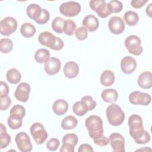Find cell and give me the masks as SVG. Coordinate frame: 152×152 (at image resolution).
I'll list each match as a JSON object with an SVG mask.
<instances>
[{
    "label": "cell",
    "mask_w": 152,
    "mask_h": 152,
    "mask_svg": "<svg viewBox=\"0 0 152 152\" xmlns=\"http://www.w3.org/2000/svg\"><path fill=\"white\" fill-rule=\"evenodd\" d=\"M68 109V103L64 99H58L55 100L52 105V110L57 115H64Z\"/></svg>",
    "instance_id": "cell-20"
},
{
    "label": "cell",
    "mask_w": 152,
    "mask_h": 152,
    "mask_svg": "<svg viewBox=\"0 0 152 152\" xmlns=\"http://www.w3.org/2000/svg\"><path fill=\"white\" fill-rule=\"evenodd\" d=\"M11 104V99L8 96L4 97H0V109L1 110H7Z\"/></svg>",
    "instance_id": "cell-42"
},
{
    "label": "cell",
    "mask_w": 152,
    "mask_h": 152,
    "mask_svg": "<svg viewBox=\"0 0 152 152\" xmlns=\"http://www.w3.org/2000/svg\"><path fill=\"white\" fill-rule=\"evenodd\" d=\"M101 97L106 103H114L118 100V93L113 88H106L102 91Z\"/></svg>",
    "instance_id": "cell-22"
},
{
    "label": "cell",
    "mask_w": 152,
    "mask_h": 152,
    "mask_svg": "<svg viewBox=\"0 0 152 152\" xmlns=\"http://www.w3.org/2000/svg\"><path fill=\"white\" fill-rule=\"evenodd\" d=\"M78 124L77 119L72 115L65 116L61 122V127L64 129L69 130L75 128Z\"/></svg>",
    "instance_id": "cell-27"
},
{
    "label": "cell",
    "mask_w": 152,
    "mask_h": 152,
    "mask_svg": "<svg viewBox=\"0 0 152 152\" xmlns=\"http://www.w3.org/2000/svg\"><path fill=\"white\" fill-rule=\"evenodd\" d=\"M15 142L21 152H29L32 150L33 145L30 138L26 132H18L15 135Z\"/></svg>",
    "instance_id": "cell-9"
},
{
    "label": "cell",
    "mask_w": 152,
    "mask_h": 152,
    "mask_svg": "<svg viewBox=\"0 0 152 152\" xmlns=\"http://www.w3.org/2000/svg\"><path fill=\"white\" fill-rule=\"evenodd\" d=\"M107 8L110 13H119L122 11L123 8L122 3L117 0L110 1L107 3Z\"/></svg>",
    "instance_id": "cell-34"
},
{
    "label": "cell",
    "mask_w": 152,
    "mask_h": 152,
    "mask_svg": "<svg viewBox=\"0 0 152 152\" xmlns=\"http://www.w3.org/2000/svg\"><path fill=\"white\" fill-rule=\"evenodd\" d=\"M85 125L88 131V135L92 139H96L103 135V121L95 115L89 116L85 121Z\"/></svg>",
    "instance_id": "cell-2"
},
{
    "label": "cell",
    "mask_w": 152,
    "mask_h": 152,
    "mask_svg": "<svg viewBox=\"0 0 152 152\" xmlns=\"http://www.w3.org/2000/svg\"><path fill=\"white\" fill-rule=\"evenodd\" d=\"M63 71L67 78H74L79 73V66L75 61H68L64 65Z\"/></svg>",
    "instance_id": "cell-17"
},
{
    "label": "cell",
    "mask_w": 152,
    "mask_h": 152,
    "mask_svg": "<svg viewBox=\"0 0 152 152\" xmlns=\"http://www.w3.org/2000/svg\"><path fill=\"white\" fill-rule=\"evenodd\" d=\"M128 99L129 102L133 104L147 106L151 103V97L148 93L134 91L129 94Z\"/></svg>",
    "instance_id": "cell-10"
},
{
    "label": "cell",
    "mask_w": 152,
    "mask_h": 152,
    "mask_svg": "<svg viewBox=\"0 0 152 152\" xmlns=\"http://www.w3.org/2000/svg\"><path fill=\"white\" fill-rule=\"evenodd\" d=\"M128 125L129 127V135L137 144H144L150 141V135L144 129L143 121L140 115H131L128 118Z\"/></svg>",
    "instance_id": "cell-1"
},
{
    "label": "cell",
    "mask_w": 152,
    "mask_h": 152,
    "mask_svg": "<svg viewBox=\"0 0 152 152\" xmlns=\"http://www.w3.org/2000/svg\"><path fill=\"white\" fill-rule=\"evenodd\" d=\"M125 23L123 19L118 16H113L108 21V28L114 34H120L125 30Z\"/></svg>",
    "instance_id": "cell-13"
},
{
    "label": "cell",
    "mask_w": 152,
    "mask_h": 152,
    "mask_svg": "<svg viewBox=\"0 0 152 152\" xmlns=\"http://www.w3.org/2000/svg\"><path fill=\"white\" fill-rule=\"evenodd\" d=\"M74 34L78 40H84L88 37V30L84 26L79 27L75 30Z\"/></svg>",
    "instance_id": "cell-38"
},
{
    "label": "cell",
    "mask_w": 152,
    "mask_h": 152,
    "mask_svg": "<svg viewBox=\"0 0 152 152\" xmlns=\"http://www.w3.org/2000/svg\"><path fill=\"white\" fill-rule=\"evenodd\" d=\"M46 148L50 151H56L60 145V141L56 138H52L46 142Z\"/></svg>",
    "instance_id": "cell-40"
},
{
    "label": "cell",
    "mask_w": 152,
    "mask_h": 152,
    "mask_svg": "<svg viewBox=\"0 0 152 152\" xmlns=\"http://www.w3.org/2000/svg\"><path fill=\"white\" fill-rule=\"evenodd\" d=\"M31 88L29 84L23 82L20 83L14 92V96L17 100L21 102H26L29 98Z\"/></svg>",
    "instance_id": "cell-14"
},
{
    "label": "cell",
    "mask_w": 152,
    "mask_h": 152,
    "mask_svg": "<svg viewBox=\"0 0 152 152\" xmlns=\"http://www.w3.org/2000/svg\"><path fill=\"white\" fill-rule=\"evenodd\" d=\"M93 142L97 145L100 147L106 146L109 144V138L103 135L93 140Z\"/></svg>",
    "instance_id": "cell-43"
},
{
    "label": "cell",
    "mask_w": 152,
    "mask_h": 152,
    "mask_svg": "<svg viewBox=\"0 0 152 152\" xmlns=\"http://www.w3.org/2000/svg\"><path fill=\"white\" fill-rule=\"evenodd\" d=\"M65 21V20L64 18L61 17H55L51 23V27L53 31L58 34L64 33V26Z\"/></svg>",
    "instance_id": "cell-30"
},
{
    "label": "cell",
    "mask_w": 152,
    "mask_h": 152,
    "mask_svg": "<svg viewBox=\"0 0 152 152\" xmlns=\"http://www.w3.org/2000/svg\"><path fill=\"white\" fill-rule=\"evenodd\" d=\"M138 84L143 89H148L152 86V74L150 71H144L138 78Z\"/></svg>",
    "instance_id": "cell-18"
},
{
    "label": "cell",
    "mask_w": 152,
    "mask_h": 152,
    "mask_svg": "<svg viewBox=\"0 0 152 152\" xmlns=\"http://www.w3.org/2000/svg\"><path fill=\"white\" fill-rule=\"evenodd\" d=\"M124 19L128 26H134L138 23L139 21V16L135 11H128L125 12Z\"/></svg>",
    "instance_id": "cell-29"
},
{
    "label": "cell",
    "mask_w": 152,
    "mask_h": 152,
    "mask_svg": "<svg viewBox=\"0 0 152 152\" xmlns=\"http://www.w3.org/2000/svg\"><path fill=\"white\" fill-rule=\"evenodd\" d=\"M137 61L132 56H126L121 61V68L126 74H130L135 71L137 68Z\"/></svg>",
    "instance_id": "cell-15"
},
{
    "label": "cell",
    "mask_w": 152,
    "mask_h": 152,
    "mask_svg": "<svg viewBox=\"0 0 152 152\" xmlns=\"http://www.w3.org/2000/svg\"><path fill=\"white\" fill-rule=\"evenodd\" d=\"M148 1V0H132L131 5L134 8H140L144 7Z\"/></svg>",
    "instance_id": "cell-45"
},
{
    "label": "cell",
    "mask_w": 152,
    "mask_h": 152,
    "mask_svg": "<svg viewBox=\"0 0 152 152\" xmlns=\"http://www.w3.org/2000/svg\"><path fill=\"white\" fill-rule=\"evenodd\" d=\"M34 59L38 63H46L50 59L49 50L45 48L39 49L34 53Z\"/></svg>",
    "instance_id": "cell-25"
},
{
    "label": "cell",
    "mask_w": 152,
    "mask_h": 152,
    "mask_svg": "<svg viewBox=\"0 0 152 152\" xmlns=\"http://www.w3.org/2000/svg\"><path fill=\"white\" fill-rule=\"evenodd\" d=\"M72 110L74 113L79 116H84L88 111L86 105L81 101H78L74 103L72 106Z\"/></svg>",
    "instance_id": "cell-31"
},
{
    "label": "cell",
    "mask_w": 152,
    "mask_h": 152,
    "mask_svg": "<svg viewBox=\"0 0 152 152\" xmlns=\"http://www.w3.org/2000/svg\"><path fill=\"white\" fill-rule=\"evenodd\" d=\"M106 114L109 123L113 126L121 125L125 120V113L117 104L112 103L107 106Z\"/></svg>",
    "instance_id": "cell-4"
},
{
    "label": "cell",
    "mask_w": 152,
    "mask_h": 152,
    "mask_svg": "<svg viewBox=\"0 0 152 152\" xmlns=\"http://www.w3.org/2000/svg\"><path fill=\"white\" fill-rule=\"evenodd\" d=\"M61 63L60 60L55 57L50 59L45 63L44 68L46 73L49 75H54L58 73L61 69Z\"/></svg>",
    "instance_id": "cell-16"
},
{
    "label": "cell",
    "mask_w": 152,
    "mask_h": 152,
    "mask_svg": "<svg viewBox=\"0 0 152 152\" xmlns=\"http://www.w3.org/2000/svg\"><path fill=\"white\" fill-rule=\"evenodd\" d=\"M17 20L11 17H7L0 21V32L3 36H8L14 33L17 28Z\"/></svg>",
    "instance_id": "cell-8"
},
{
    "label": "cell",
    "mask_w": 152,
    "mask_h": 152,
    "mask_svg": "<svg viewBox=\"0 0 152 152\" xmlns=\"http://www.w3.org/2000/svg\"><path fill=\"white\" fill-rule=\"evenodd\" d=\"M109 142L115 152H124L125 140L124 137L118 132H114L110 135Z\"/></svg>",
    "instance_id": "cell-12"
},
{
    "label": "cell",
    "mask_w": 152,
    "mask_h": 152,
    "mask_svg": "<svg viewBox=\"0 0 152 152\" xmlns=\"http://www.w3.org/2000/svg\"><path fill=\"white\" fill-rule=\"evenodd\" d=\"M89 5L100 18H106L111 14L107 8V3L104 0H91L89 2Z\"/></svg>",
    "instance_id": "cell-11"
},
{
    "label": "cell",
    "mask_w": 152,
    "mask_h": 152,
    "mask_svg": "<svg viewBox=\"0 0 152 152\" xmlns=\"http://www.w3.org/2000/svg\"><path fill=\"white\" fill-rule=\"evenodd\" d=\"M10 114L23 118L26 115V110L24 106L20 104H15L11 109Z\"/></svg>",
    "instance_id": "cell-36"
},
{
    "label": "cell",
    "mask_w": 152,
    "mask_h": 152,
    "mask_svg": "<svg viewBox=\"0 0 152 152\" xmlns=\"http://www.w3.org/2000/svg\"><path fill=\"white\" fill-rule=\"evenodd\" d=\"M125 46L129 53L135 56L141 55L143 51L141 40L136 35H130L125 40Z\"/></svg>",
    "instance_id": "cell-5"
},
{
    "label": "cell",
    "mask_w": 152,
    "mask_h": 152,
    "mask_svg": "<svg viewBox=\"0 0 152 152\" xmlns=\"http://www.w3.org/2000/svg\"><path fill=\"white\" fill-rule=\"evenodd\" d=\"M77 29V25L73 20H66L64 26V33L68 36H72Z\"/></svg>",
    "instance_id": "cell-35"
},
{
    "label": "cell",
    "mask_w": 152,
    "mask_h": 152,
    "mask_svg": "<svg viewBox=\"0 0 152 152\" xmlns=\"http://www.w3.org/2000/svg\"><path fill=\"white\" fill-rule=\"evenodd\" d=\"M6 78L10 83L16 84L20 81L21 75L17 69L11 68L7 72Z\"/></svg>",
    "instance_id": "cell-26"
},
{
    "label": "cell",
    "mask_w": 152,
    "mask_h": 152,
    "mask_svg": "<svg viewBox=\"0 0 152 152\" xmlns=\"http://www.w3.org/2000/svg\"><path fill=\"white\" fill-rule=\"evenodd\" d=\"M50 18V14L49 12L44 8H42V14L40 16V17L35 21V22L39 24H45L49 20Z\"/></svg>",
    "instance_id": "cell-41"
},
{
    "label": "cell",
    "mask_w": 152,
    "mask_h": 152,
    "mask_svg": "<svg viewBox=\"0 0 152 152\" xmlns=\"http://www.w3.org/2000/svg\"><path fill=\"white\" fill-rule=\"evenodd\" d=\"M7 123L8 126L11 129L14 130L18 129L22 126L23 119L17 116L10 115L7 120Z\"/></svg>",
    "instance_id": "cell-32"
},
{
    "label": "cell",
    "mask_w": 152,
    "mask_h": 152,
    "mask_svg": "<svg viewBox=\"0 0 152 152\" xmlns=\"http://www.w3.org/2000/svg\"><path fill=\"white\" fill-rule=\"evenodd\" d=\"M152 4H150L146 8L145 10V12L147 13V14L150 17H151V14H152Z\"/></svg>",
    "instance_id": "cell-48"
},
{
    "label": "cell",
    "mask_w": 152,
    "mask_h": 152,
    "mask_svg": "<svg viewBox=\"0 0 152 152\" xmlns=\"http://www.w3.org/2000/svg\"><path fill=\"white\" fill-rule=\"evenodd\" d=\"M81 100L86 105L88 111L93 110L96 106V102L90 96H84Z\"/></svg>",
    "instance_id": "cell-39"
},
{
    "label": "cell",
    "mask_w": 152,
    "mask_h": 152,
    "mask_svg": "<svg viewBox=\"0 0 152 152\" xmlns=\"http://www.w3.org/2000/svg\"><path fill=\"white\" fill-rule=\"evenodd\" d=\"M78 141V136L75 134L69 133L65 134L62 140V143H67L72 145L75 147Z\"/></svg>",
    "instance_id": "cell-37"
},
{
    "label": "cell",
    "mask_w": 152,
    "mask_h": 152,
    "mask_svg": "<svg viewBox=\"0 0 152 152\" xmlns=\"http://www.w3.org/2000/svg\"><path fill=\"white\" fill-rule=\"evenodd\" d=\"M11 140V136L7 132L5 126L3 124H1L0 128V147L1 149L2 150L7 147L10 144Z\"/></svg>",
    "instance_id": "cell-24"
},
{
    "label": "cell",
    "mask_w": 152,
    "mask_h": 152,
    "mask_svg": "<svg viewBox=\"0 0 152 152\" xmlns=\"http://www.w3.org/2000/svg\"><path fill=\"white\" fill-rule=\"evenodd\" d=\"M30 131L37 145L43 144L48 137V134L44 126L40 122H34L30 126Z\"/></svg>",
    "instance_id": "cell-6"
},
{
    "label": "cell",
    "mask_w": 152,
    "mask_h": 152,
    "mask_svg": "<svg viewBox=\"0 0 152 152\" xmlns=\"http://www.w3.org/2000/svg\"><path fill=\"white\" fill-rule=\"evenodd\" d=\"M59 12L67 17H72L77 15L81 10L80 3L75 1H68L61 4L59 8Z\"/></svg>",
    "instance_id": "cell-7"
},
{
    "label": "cell",
    "mask_w": 152,
    "mask_h": 152,
    "mask_svg": "<svg viewBox=\"0 0 152 152\" xmlns=\"http://www.w3.org/2000/svg\"><path fill=\"white\" fill-rule=\"evenodd\" d=\"M13 42L8 38H3L0 40V50L3 53H8L13 48Z\"/></svg>",
    "instance_id": "cell-33"
},
{
    "label": "cell",
    "mask_w": 152,
    "mask_h": 152,
    "mask_svg": "<svg viewBox=\"0 0 152 152\" xmlns=\"http://www.w3.org/2000/svg\"><path fill=\"white\" fill-rule=\"evenodd\" d=\"M115 77L114 73L110 70L104 71L100 78V81L102 85L105 87H109L112 86L115 82Z\"/></svg>",
    "instance_id": "cell-23"
},
{
    "label": "cell",
    "mask_w": 152,
    "mask_h": 152,
    "mask_svg": "<svg viewBox=\"0 0 152 152\" xmlns=\"http://www.w3.org/2000/svg\"><path fill=\"white\" fill-rule=\"evenodd\" d=\"M36 31V27L30 23H23L20 28V33L24 37H33Z\"/></svg>",
    "instance_id": "cell-28"
},
{
    "label": "cell",
    "mask_w": 152,
    "mask_h": 152,
    "mask_svg": "<svg viewBox=\"0 0 152 152\" xmlns=\"http://www.w3.org/2000/svg\"><path fill=\"white\" fill-rule=\"evenodd\" d=\"M74 147L67 143H62V145L60 148V152H74Z\"/></svg>",
    "instance_id": "cell-47"
},
{
    "label": "cell",
    "mask_w": 152,
    "mask_h": 152,
    "mask_svg": "<svg viewBox=\"0 0 152 152\" xmlns=\"http://www.w3.org/2000/svg\"><path fill=\"white\" fill-rule=\"evenodd\" d=\"M38 40L43 46L55 50H60L64 46L63 40L50 31L42 32L38 36Z\"/></svg>",
    "instance_id": "cell-3"
},
{
    "label": "cell",
    "mask_w": 152,
    "mask_h": 152,
    "mask_svg": "<svg viewBox=\"0 0 152 152\" xmlns=\"http://www.w3.org/2000/svg\"><path fill=\"white\" fill-rule=\"evenodd\" d=\"M9 87L8 84L1 81L0 83V97H4L8 96L9 93Z\"/></svg>",
    "instance_id": "cell-44"
},
{
    "label": "cell",
    "mask_w": 152,
    "mask_h": 152,
    "mask_svg": "<svg viewBox=\"0 0 152 152\" xmlns=\"http://www.w3.org/2000/svg\"><path fill=\"white\" fill-rule=\"evenodd\" d=\"M94 151L91 145L88 144H83L80 145L78 149V152H93Z\"/></svg>",
    "instance_id": "cell-46"
},
{
    "label": "cell",
    "mask_w": 152,
    "mask_h": 152,
    "mask_svg": "<svg viewBox=\"0 0 152 152\" xmlns=\"http://www.w3.org/2000/svg\"><path fill=\"white\" fill-rule=\"evenodd\" d=\"M83 26L90 32L96 31L99 26V21L96 17L93 15H86L83 20Z\"/></svg>",
    "instance_id": "cell-19"
},
{
    "label": "cell",
    "mask_w": 152,
    "mask_h": 152,
    "mask_svg": "<svg viewBox=\"0 0 152 152\" xmlns=\"http://www.w3.org/2000/svg\"><path fill=\"white\" fill-rule=\"evenodd\" d=\"M42 11V8L37 4H30L26 9L27 16L31 20H37L40 16Z\"/></svg>",
    "instance_id": "cell-21"
}]
</instances>
